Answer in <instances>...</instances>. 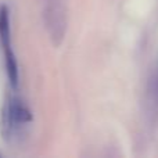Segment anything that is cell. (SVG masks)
Returning <instances> with one entry per match:
<instances>
[{"instance_id":"3","label":"cell","mask_w":158,"mask_h":158,"mask_svg":"<svg viewBox=\"0 0 158 158\" xmlns=\"http://www.w3.org/2000/svg\"><path fill=\"white\" fill-rule=\"evenodd\" d=\"M44 27L54 46H60L67 32L65 0H47L44 8Z\"/></svg>"},{"instance_id":"4","label":"cell","mask_w":158,"mask_h":158,"mask_svg":"<svg viewBox=\"0 0 158 158\" xmlns=\"http://www.w3.org/2000/svg\"><path fill=\"white\" fill-rule=\"evenodd\" d=\"M150 92H151V96L154 97V100L158 103V58H157V63H156L154 74H153V77H151V81H150Z\"/></svg>"},{"instance_id":"1","label":"cell","mask_w":158,"mask_h":158,"mask_svg":"<svg viewBox=\"0 0 158 158\" xmlns=\"http://www.w3.org/2000/svg\"><path fill=\"white\" fill-rule=\"evenodd\" d=\"M32 122V112L29 107L17 96H10L2 110V131L3 139L11 143L21 136L27 125Z\"/></svg>"},{"instance_id":"2","label":"cell","mask_w":158,"mask_h":158,"mask_svg":"<svg viewBox=\"0 0 158 158\" xmlns=\"http://www.w3.org/2000/svg\"><path fill=\"white\" fill-rule=\"evenodd\" d=\"M0 44L4 54V67L10 86L13 89L18 87V63L11 46V28H10V10L7 6L0 7Z\"/></svg>"}]
</instances>
